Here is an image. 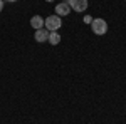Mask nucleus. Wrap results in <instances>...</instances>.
Masks as SVG:
<instances>
[{"mask_svg":"<svg viewBox=\"0 0 126 124\" xmlns=\"http://www.w3.org/2000/svg\"><path fill=\"white\" fill-rule=\"evenodd\" d=\"M46 2H54V0H46Z\"/></svg>","mask_w":126,"mask_h":124,"instance_id":"nucleus-11","label":"nucleus"},{"mask_svg":"<svg viewBox=\"0 0 126 124\" xmlns=\"http://www.w3.org/2000/svg\"><path fill=\"white\" fill-rule=\"evenodd\" d=\"M44 24H46V19H42L40 15H34V17L30 19V25H32L35 30L44 29Z\"/></svg>","mask_w":126,"mask_h":124,"instance_id":"nucleus-6","label":"nucleus"},{"mask_svg":"<svg viewBox=\"0 0 126 124\" xmlns=\"http://www.w3.org/2000/svg\"><path fill=\"white\" fill-rule=\"evenodd\" d=\"M49 42H50L52 45H57L59 42H61V35L57 34V30H54V32H49Z\"/></svg>","mask_w":126,"mask_h":124,"instance_id":"nucleus-7","label":"nucleus"},{"mask_svg":"<svg viewBox=\"0 0 126 124\" xmlns=\"http://www.w3.org/2000/svg\"><path fill=\"white\" fill-rule=\"evenodd\" d=\"M61 25H62V20H61V17H59V15H49L47 19H46V24H44V27H46L49 32L57 30Z\"/></svg>","mask_w":126,"mask_h":124,"instance_id":"nucleus-2","label":"nucleus"},{"mask_svg":"<svg viewBox=\"0 0 126 124\" xmlns=\"http://www.w3.org/2000/svg\"><path fill=\"white\" fill-rule=\"evenodd\" d=\"M84 22H86V24H91V22H93V17H91V15H86V17H84Z\"/></svg>","mask_w":126,"mask_h":124,"instance_id":"nucleus-8","label":"nucleus"},{"mask_svg":"<svg viewBox=\"0 0 126 124\" xmlns=\"http://www.w3.org/2000/svg\"><path fill=\"white\" fill-rule=\"evenodd\" d=\"M34 39H35L39 44H42V42L49 40V30H47V29H39V30H35V35H34Z\"/></svg>","mask_w":126,"mask_h":124,"instance_id":"nucleus-5","label":"nucleus"},{"mask_svg":"<svg viewBox=\"0 0 126 124\" xmlns=\"http://www.w3.org/2000/svg\"><path fill=\"white\" fill-rule=\"evenodd\" d=\"M3 2H12V3H14V2H17V0H3Z\"/></svg>","mask_w":126,"mask_h":124,"instance_id":"nucleus-10","label":"nucleus"},{"mask_svg":"<svg viewBox=\"0 0 126 124\" xmlns=\"http://www.w3.org/2000/svg\"><path fill=\"white\" fill-rule=\"evenodd\" d=\"M71 5H69L67 2H61V3H57V7H56V15H69V12H71Z\"/></svg>","mask_w":126,"mask_h":124,"instance_id":"nucleus-4","label":"nucleus"},{"mask_svg":"<svg viewBox=\"0 0 126 124\" xmlns=\"http://www.w3.org/2000/svg\"><path fill=\"white\" fill-rule=\"evenodd\" d=\"M3 10V0H0V12Z\"/></svg>","mask_w":126,"mask_h":124,"instance_id":"nucleus-9","label":"nucleus"},{"mask_svg":"<svg viewBox=\"0 0 126 124\" xmlns=\"http://www.w3.org/2000/svg\"><path fill=\"white\" fill-rule=\"evenodd\" d=\"M67 3L76 12H84L87 9V0H67Z\"/></svg>","mask_w":126,"mask_h":124,"instance_id":"nucleus-3","label":"nucleus"},{"mask_svg":"<svg viewBox=\"0 0 126 124\" xmlns=\"http://www.w3.org/2000/svg\"><path fill=\"white\" fill-rule=\"evenodd\" d=\"M91 29L96 35H104L108 32V22L104 19H93L91 22Z\"/></svg>","mask_w":126,"mask_h":124,"instance_id":"nucleus-1","label":"nucleus"}]
</instances>
